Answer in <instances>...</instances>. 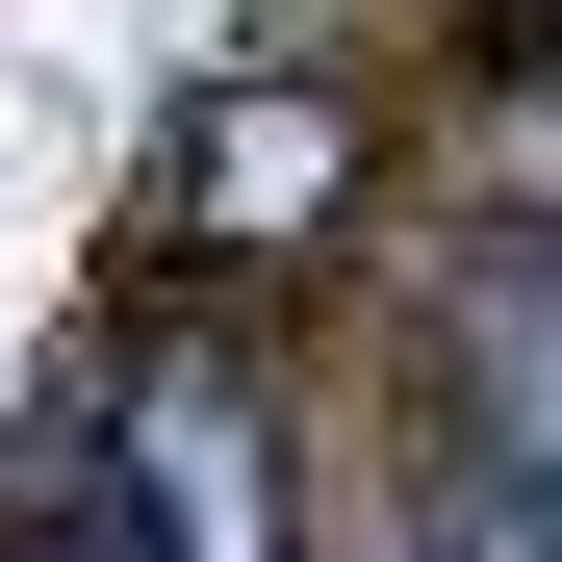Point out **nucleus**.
Instances as JSON below:
<instances>
[{"label": "nucleus", "mask_w": 562, "mask_h": 562, "mask_svg": "<svg viewBox=\"0 0 562 562\" xmlns=\"http://www.w3.org/2000/svg\"><path fill=\"white\" fill-rule=\"evenodd\" d=\"M128 562H281V409L231 384V358H154V409H128Z\"/></svg>", "instance_id": "1"}]
</instances>
